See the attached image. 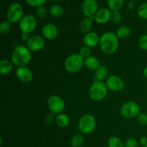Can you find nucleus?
<instances>
[{"instance_id":"1","label":"nucleus","mask_w":147,"mask_h":147,"mask_svg":"<svg viewBox=\"0 0 147 147\" xmlns=\"http://www.w3.org/2000/svg\"><path fill=\"white\" fill-rule=\"evenodd\" d=\"M119 39L116 33L113 32H107L102 34L99 42V45L102 51L107 55L116 53L119 47Z\"/></svg>"},{"instance_id":"2","label":"nucleus","mask_w":147,"mask_h":147,"mask_svg":"<svg viewBox=\"0 0 147 147\" xmlns=\"http://www.w3.org/2000/svg\"><path fill=\"white\" fill-rule=\"evenodd\" d=\"M32 58L31 52L24 45H19L14 48L11 54V62L17 67L25 66L30 62Z\"/></svg>"},{"instance_id":"3","label":"nucleus","mask_w":147,"mask_h":147,"mask_svg":"<svg viewBox=\"0 0 147 147\" xmlns=\"http://www.w3.org/2000/svg\"><path fill=\"white\" fill-rule=\"evenodd\" d=\"M85 64V59L79 53L70 55L65 61V68L70 73H75L81 70Z\"/></svg>"},{"instance_id":"4","label":"nucleus","mask_w":147,"mask_h":147,"mask_svg":"<svg viewBox=\"0 0 147 147\" xmlns=\"http://www.w3.org/2000/svg\"><path fill=\"white\" fill-rule=\"evenodd\" d=\"M108 93V88L106 83L96 80L92 84L88 90V96L91 100L99 101L105 98Z\"/></svg>"},{"instance_id":"5","label":"nucleus","mask_w":147,"mask_h":147,"mask_svg":"<svg viewBox=\"0 0 147 147\" xmlns=\"http://www.w3.org/2000/svg\"><path fill=\"white\" fill-rule=\"evenodd\" d=\"M78 129L82 134H89L94 131L96 126V119L91 114H85L78 121Z\"/></svg>"},{"instance_id":"6","label":"nucleus","mask_w":147,"mask_h":147,"mask_svg":"<svg viewBox=\"0 0 147 147\" xmlns=\"http://www.w3.org/2000/svg\"><path fill=\"white\" fill-rule=\"evenodd\" d=\"M24 9L20 3L14 2L10 4L7 9V20L11 23L20 22L24 16Z\"/></svg>"},{"instance_id":"7","label":"nucleus","mask_w":147,"mask_h":147,"mask_svg":"<svg viewBox=\"0 0 147 147\" xmlns=\"http://www.w3.org/2000/svg\"><path fill=\"white\" fill-rule=\"evenodd\" d=\"M120 113L123 117L127 119L136 117L140 113V108L136 102L128 101L121 106Z\"/></svg>"},{"instance_id":"8","label":"nucleus","mask_w":147,"mask_h":147,"mask_svg":"<svg viewBox=\"0 0 147 147\" xmlns=\"http://www.w3.org/2000/svg\"><path fill=\"white\" fill-rule=\"evenodd\" d=\"M37 26V20L32 14H26L19 22V27L22 33L32 32Z\"/></svg>"},{"instance_id":"9","label":"nucleus","mask_w":147,"mask_h":147,"mask_svg":"<svg viewBox=\"0 0 147 147\" xmlns=\"http://www.w3.org/2000/svg\"><path fill=\"white\" fill-rule=\"evenodd\" d=\"M47 106L53 114H59L65 109V102L61 97L57 95H53L47 100Z\"/></svg>"},{"instance_id":"10","label":"nucleus","mask_w":147,"mask_h":147,"mask_svg":"<svg viewBox=\"0 0 147 147\" xmlns=\"http://www.w3.org/2000/svg\"><path fill=\"white\" fill-rule=\"evenodd\" d=\"M98 3L96 0H84L82 4V11L83 14L93 21L94 16L98 11Z\"/></svg>"},{"instance_id":"11","label":"nucleus","mask_w":147,"mask_h":147,"mask_svg":"<svg viewBox=\"0 0 147 147\" xmlns=\"http://www.w3.org/2000/svg\"><path fill=\"white\" fill-rule=\"evenodd\" d=\"M106 85L108 89L111 91L119 92L123 90L124 87V82L117 76H110L106 78Z\"/></svg>"},{"instance_id":"12","label":"nucleus","mask_w":147,"mask_h":147,"mask_svg":"<svg viewBox=\"0 0 147 147\" xmlns=\"http://www.w3.org/2000/svg\"><path fill=\"white\" fill-rule=\"evenodd\" d=\"M45 44V40L39 35L31 36L27 41V47L30 51H39L44 47Z\"/></svg>"},{"instance_id":"13","label":"nucleus","mask_w":147,"mask_h":147,"mask_svg":"<svg viewBox=\"0 0 147 147\" xmlns=\"http://www.w3.org/2000/svg\"><path fill=\"white\" fill-rule=\"evenodd\" d=\"M16 77L22 83H30L33 78V73L29 67L26 66L19 67L15 72Z\"/></svg>"},{"instance_id":"14","label":"nucleus","mask_w":147,"mask_h":147,"mask_svg":"<svg viewBox=\"0 0 147 147\" xmlns=\"http://www.w3.org/2000/svg\"><path fill=\"white\" fill-rule=\"evenodd\" d=\"M42 34L45 38L53 40L55 38L58 34V29L55 24L52 23H47L43 26L42 29Z\"/></svg>"},{"instance_id":"15","label":"nucleus","mask_w":147,"mask_h":147,"mask_svg":"<svg viewBox=\"0 0 147 147\" xmlns=\"http://www.w3.org/2000/svg\"><path fill=\"white\" fill-rule=\"evenodd\" d=\"M111 13L107 8H100L94 16V20L98 24H105L111 19Z\"/></svg>"},{"instance_id":"16","label":"nucleus","mask_w":147,"mask_h":147,"mask_svg":"<svg viewBox=\"0 0 147 147\" xmlns=\"http://www.w3.org/2000/svg\"><path fill=\"white\" fill-rule=\"evenodd\" d=\"M99 42H100V37L98 34L95 32H90L85 34L83 37V42L85 45L89 47H96L98 44H99Z\"/></svg>"},{"instance_id":"17","label":"nucleus","mask_w":147,"mask_h":147,"mask_svg":"<svg viewBox=\"0 0 147 147\" xmlns=\"http://www.w3.org/2000/svg\"><path fill=\"white\" fill-rule=\"evenodd\" d=\"M84 65L90 70H96L100 65V61L95 56L90 55V57L85 59Z\"/></svg>"},{"instance_id":"18","label":"nucleus","mask_w":147,"mask_h":147,"mask_svg":"<svg viewBox=\"0 0 147 147\" xmlns=\"http://www.w3.org/2000/svg\"><path fill=\"white\" fill-rule=\"evenodd\" d=\"M109 74V70L106 66L100 65L96 70H95V78L97 80L102 81L107 78Z\"/></svg>"},{"instance_id":"19","label":"nucleus","mask_w":147,"mask_h":147,"mask_svg":"<svg viewBox=\"0 0 147 147\" xmlns=\"http://www.w3.org/2000/svg\"><path fill=\"white\" fill-rule=\"evenodd\" d=\"M55 122L59 127L65 128L70 123V118L65 113H59L56 116Z\"/></svg>"},{"instance_id":"20","label":"nucleus","mask_w":147,"mask_h":147,"mask_svg":"<svg viewBox=\"0 0 147 147\" xmlns=\"http://www.w3.org/2000/svg\"><path fill=\"white\" fill-rule=\"evenodd\" d=\"M12 70V62L8 60H1L0 61V73L1 75H7Z\"/></svg>"},{"instance_id":"21","label":"nucleus","mask_w":147,"mask_h":147,"mask_svg":"<svg viewBox=\"0 0 147 147\" xmlns=\"http://www.w3.org/2000/svg\"><path fill=\"white\" fill-rule=\"evenodd\" d=\"M125 0H107V5L111 11H119L123 7Z\"/></svg>"},{"instance_id":"22","label":"nucleus","mask_w":147,"mask_h":147,"mask_svg":"<svg viewBox=\"0 0 147 147\" xmlns=\"http://www.w3.org/2000/svg\"><path fill=\"white\" fill-rule=\"evenodd\" d=\"M92 27V20L90 19L86 18L83 19L81 22H80V24H79V28L80 30L83 33L87 34V33L90 32V30Z\"/></svg>"},{"instance_id":"23","label":"nucleus","mask_w":147,"mask_h":147,"mask_svg":"<svg viewBox=\"0 0 147 147\" xmlns=\"http://www.w3.org/2000/svg\"><path fill=\"white\" fill-rule=\"evenodd\" d=\"M50 13L53 17L60 18L64 14V9L60 5L55 4V5H53L50 7Z\"/></svg>"},{"instance_id":"24","label":"nucleus","mask_w":147,"mask_h":147,"mask_svg":"<svg viewBox=\"0 0 147 147\" xmlns=\"http://www.w3.org/2000/svg\"><path fill=\"white\" fill-rule=\"evenodd\" d=\"M131 30L127 26H121L116 31V34L119 38L125 39L127 38L130 35Z\"/></svg>"},{"instance_id":"25","label":"nucleus","mask_w":147,"mask_h":147,"mask_svg":"<svg viewBox=\"0 0 147 147\" xmlns=\"http://www.w3.org/2000/svg\"><path fill=\"white\" fill-rule=\"evenodd\" d=\"M109 147H124V143L121 139L116 136H112L108 141Z\"/></svg>"},{"instance_id":"26","label":"nucleus","mask_w":147,"mask_h":147,"mask_svg":"<svg viewBox=\"0 0 147 147\" xmlns=\"http://www.w3.org/2000/svg\"><path fill=\"white\" fill-rule=\"evenodd\" d=\"M72 147H81L84 143V139L81 134H76L71 139Z\"/></svg>"},{"instance_id":"27","label":"nucleus","mask_w":147,"mask_h":147,"mask_svg":"<svg viewBox=\"0 0 147 147\" xmlns=\"http://www.w3.org/2000/svg\"><path fill=\"white\" fill-rule=\"evenodd\" d=\"M11 30V22L9 20H4L0 24V33L1 34H7Z\"/></svg>"},{"instance_id":"28","label":"nucleus","mask_w":147,"mask_h":147,"mask_svg":"<svg viewBox=\"0 0 147 147\" xmlns=\"http://www.w3.org/2000/svg\"><path fill=\"white\" fill-rule=\"evenodd\" d=\"M138 15L144 20H147V2L141 4L138 8Z\"/></svg>"},{"instance_id":"29","label":"nucleus","mask_w":147,"mask_h":147,"mask_svg":"<svg viewBox=\"0 0 147 147\" xmlns=\"http://www.w3.org/2000/svg\"><path fill=\"white\" fill-rule=\"evenodd\" d=\"M139 47L143 50H147V34L141 36L138 41Z\"/></svg>"},{"instance_id":"30","label":"nucleus","mask_w":147,"mask_h":147,"mask_svg":"<svg viewBox=\"0 0 147 147\" xmlns=\"http://www.w3.org/2000/svg\"><path fill=\"white\" fill-rule=\"evenodd\" d=\"M90 53H91V50H90V47H88V46H83L79 50V54L82 56L84 59L87 58V57H90Z\"/></svg>"},{"instance_id":"31","label":"nucleus","mask_w":147,"mask_h":147,"mask_svg":"<svg viewBox=\"0 0 147 147\" xmlns=\"http://www.w3.org/2000/svg\"><path fill=\"white\" fill-rule=\"evenodd\" d=\"M25 2L32 7H41L45 4L46 0H24Z\"/></svg>"},{"instance_id":"32","label":"nucleus","mask_w":147,"mask_h":147,"mask_svg":"<svg viewBox=\"0 0 147 147\" xmlns=\"http://www.w3.org/2000/svg\"><path fill=\"white\" fill-rule=\"evenodd\" d=\"M122 17L119 11H113L111 14V20L114 24H119L121 22Z\"/></svg>"},{"instance_id":"33","label":"nucleus","mask_w":147,"mask_h":147,"mask_svg":"<svg viewBox=\"0 0 147 147\" xmlns=\"http://www.w3.org/2000/svg\"><path fill=\"white\" fill-rule=\"evenodd\" d=\"M137 121L140 124L143 126L147 125V114L145 113H140L137 116Z\"/></svg>"},{"instance_id":"34","label":"nucleus","mask_w":147,"mask_h":147,"mask_svg":"<svg viewBox=\"0 0 147 147\" xmlns=\"http://www.w3.org/2000/svg\"><path fill=\"white\" fill-rule=\"evenodd\" d=\"M36 14L38 16L39 18H44L45 17V15L47 14V9H46L45 7H44L43 6L41 7H39L37 8L36 10Z\"/></svg>"},{"instance_id":"35","label":"nucleus","mask_w":147,"mask_h":147,"mask_svg":"<svg viewBox=\"0 0 147 147\" xmlns=\"http://www.w3.org/2000/svg\"><path fill=\"white\" fill-rule=\"evenodd\" d=\"M138 142L136 139L133 138L127 139L124 143V147H137Z\"/></svg>"},{"instance_id":"36","label":"nucleus","mask_w":147,"mask_h":147,"mask_svg":"<svg viewBox=\"0 0 147 147\" xmlns=\"http://www.w3.org/2000/svg\"><path fill=\"white\" fill-rule=\"evenodd\" d=\"M54 121H55V118L53 117V116L52 115V113H50V114H48L47 116H46L45 121L47 123L50 124V123H53Z\"/></svg>"},{"instance_id":"37","label":"nucleus","mask_w":147,"mask_h":147,"mask_svg":"<svg viewBox=\"0 0 147 147\" xmlns=\"http://www.w3.org/2000/svg\"><path fill=\"white\" fill-rule=\"evenodd\" d=\"M139 143L143 146H147V137L146 136H142L139 139Z\"/></svg>"},{"instance_id":"38","label":"nucleus","mask_w":147,"mask_h":147,"mask_svg":"<svg viewBox=\"0 0 147 147\" xmlns=\"http://www.w3.org/2000/svg\"><path fill=\"white\" fill-rule=\"evenodd\" d=\"M29 38H30V37L28 36V34H26V33H22V35H21L22 40H23V41H27Z\"/></svg>"},{"instance_id":"39","label":"nucleus","mask_w":147,"mask_h":147,"mask_svg":"<svg viewBox=\"0 0 147 147\" xmlns=\"http://www.w3.org/2000/svg\"><path fill=\"white\" fill-rule=\"evenodd\" d=\"M128 8H129V9H132L134 8V3L133 1H130V2L128 4Z\"/></svg>"},{"instance_id":"40","label":"nucleus","mask_w":147,"mask_h":147,"mask_svg":"<svg viewBox=\"0 0 147 147\" xmlns=\"http://www.w3.org/2000/svg\"><path fill=\"white\" fill-rule=\"evenodd\" d=\"M143 74H144V76L145 77V78L147 79V66H146V67H145L144 68Z\"/></svg>"},{"instance_id":"41","label":"nucleus","mask_w":147,"mask_h":147,"mask_svg":"<svg viewBox=\"0 0 147 147\" xmlns=\"http://www.w3.org/2000/svg\"><path fill=\"white\" fill-rule=\"evenodd\" d=\"M52 1H59V0H52Z\"/></svg>"},{"instance_id":"42","label":"nucleus","mask_w":147,"mask_h":147,"mask_svg":"<svg viewBox=\"0 0 147 147\" xmlns=\"http://www.w3.org/2000/svg\"><path fill=\"white\" fill-rule=\"evenodd\" d=\"M130 1H133V2H134V1H136V0H130Z\"/></svg>"},{"instance_id":"43","label":"nucleus","mask_w":147,"mask_h":147,"mask_svg":"<svg viewBox=\"0 0 147 147\" xmlns=\"http://www.w3.org/2000/svg\"><path fill=\"white\" fill-rule=\"evenodd\" d=\"M144 147H147V146H144Z\"/></svg>"}]
</instances>
